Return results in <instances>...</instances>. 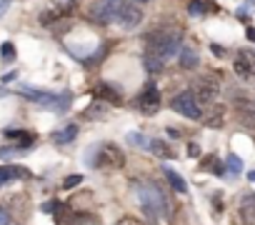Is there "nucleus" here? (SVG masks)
Instances as JSON below:
<instances>
[{"mask_svg":"<svg viewBox=\"0 0 255 225\" xmlns=\"http://www.w3.org/2000/svg\"><path fill=\"white\" fill-rule=\"evenodd\" d=\"M180 38H183V33L178 28H163L148 38V53L155 55L163 63H168L170 58H175L180 53V48H183Z\"/></svg>","mask_w":255,"mask_h":225,"instance_id":"nucleus-1","label":"nucleus"},{"mask_svg":"<svg viewBox=\"0 0 255 225\" xmlns=\"http://www.w3.org/2000/svg\"><path fill=\"white\" fill-rule=\"evenodd\" d=\"M85 163L95 170H120L125 165V155L113 143H100L85 153Z\"/></svg>","mask_w":255,"mask_h":225,"instance_id":"nucleus-2","label":"nucleus"},{"mask_svg":"<svg viewBox=\"0 0 255 225\" xmlns=\"http://www.w3.org/2000/svg\"><path fill=\"white\" fill-rule=\"evenodd\" d=\"M133 185H135L143 213L150 220H158V218H163L168 213V202H165L163 193L158 190V185H150V183H133Z\"/></svg>","mask_w":255,"mask_h":225,"instance_id":"nucleus-3","label":"nucleus"},{"mask_svg":"<svg viewBox=\"0 0 255 225\" xmlns=\"http://www.w3.org/2000/svg\"><path fill=\"white\" fill-rule=\"evenodd\" d=\"M170 108H173L178 115L188 118V120H198V118H203L200 100L193 95V90H183V93H178L173 100H170Z\"/></svg>","mask_w":255,"mask_h":225,"instance_id":"nucleus-4","label":"nucleus"},{"mask_svg":"<svg viewBox=\"0 0 255 225\" xmlns=\"http://www.w3.org/2000/svg\"><path fill=\"white\" fill-rule=\"evenodd\" d=\"M125 5V0H95V3L90 5V18L95 22H103V25H110V22L118 20L120 10Z\"/></svg>","mask_w":255,"mask_h":225,"instance_id":"nucleus-5","label":"nucleus"},{"mask_svg":"<svg viewBox=\"0 0 255 225\" xmlns=\"http://www.w3.org/2000/svg\"><path fill=\"white\" fill-rule=\"evenodd\" d=\"M138 110L143 112V115H155V112L160 110V93H158V85L155 83H148L143 88V93L138 95L135 100Z\"/></svg>","mask_w":255,"mask_h":225,"instance_id":"nucleus-6","label":"nucleus"},{"mask_svg":"<svg viewBox=\"0 0 255 225\" xmlns=\"http://www.w3.org/2000/svg\"><path fill=\"white\" fill-rule=\"evenodd\" d=\"M18 93L23 95V98H28V100H33V103H38V105H42V108H48V110H53V105H55V100H58L55 93H48V90H38V88H33V85H20Z\"/></svg>","mask_w":255,"mask_h":225,"instance_id":"nucleus-7","label":"nucleus"},{"mask_svg":"<svg viewBox=\"0 0 255 225\" xmlns=\"http://www.w3.org/2000/svg\"><path fill=\"white\" fill-rule=\"evenodd\" d=\"M140 20H143V10L135 3H128V0H125V5H123V10H120V15H118L115 22L123 30H133V28L140 25Z\"/></svg>","mask_w":255,"mask_h":225,"instance_id":"nucleus-8","label":"nucleus"},{"mask_svg":"<svg viewBox=\"0 0 255 225\" xmlns=\"http://www.w3.org/2000/svg\"><path fill=\"white\" fill-rule=\"evenodd\" d=\"M193 95H195L200 103L215 100V95H218V83H212L210 78H200L198 83H193Z\"/></svg>","mask_w":255,"mask_h":225,"instance_id":"nucleus-9","label":"nucleus"},{"mask_svg":"<svg viewBox=\"0 0 255 225\" xmlns=\"http://www.w3.org/2000/svg\"><path fill=\"white\" fill-rule=\"evenodd\" d=\"M178 63L183 70H193V68L198 65V50L193 48V45H183L180 53H178Z\"/></svg>","mask_w":255,"mask_h":225,"instance_id":"nucleus-10","label":"nucleus"},{"mask_svg":"<svg viewBox=\"0 0 255 225\" xmlns=\"http://www.w3.org/2000/svg\"><path fill=\"white\" fill-rule=\"evenodd\" d=\"M78 138V125H65V128H60L53 133V143L55 145H68Z\"/></svg>","mask_w":255,"mask_h":225,"instance_id":"nucleus-11","label":"nucleus"},{"mask_svg":"<svg viewBox=\"0 0 255 225\" xmlns=\"http://www.w3.org/2000/svg\"><path fill=\"white\" fill-rule=\"evenodd\" d=\"M163 173H165V178H168L170 188H173L175 193H188V183L183 180V175H180V173H175L173 168H163Z\"/></svg>","mask_w":255,"mask_h":225,"instance_id":"nucleus-12","label":"nucleus"},{"mask_svg":"<svg viewBox=\"0 0 255 225\" xmlns=\"http://www.w3.org/2000/svg\"><path fill=\"white\" fill-rule=\"evenodd\" d=\"M150 153H155L158 158H165V160H173L175 158V150H170L165 140H150V148H148Z\"/></svg>","mask_w":255,"mask_h":225,"instance_id":"nucleus-13","label":"nucleus"},{"mask_svg":"<svg viewBox=\"0 0 255 225\" xmlns=\"http://www.w3.org/2000/svg\"><path fill=\"white\" fill-rule=\"evenodd\" d=\"M98 95H100V98H105L108 103H120V90H115V88H113V85H108V83L98 85Z\"/></svg>","mask_w":255,"mask_h":225,"instance_id":"nucleus-14","label":"nucleus"},{"mask_svg":"<svg viewBox=\"0 0 255 225\" xmlns=\"http://www.w3.org/2000/svg\"><path fill=\"white\" fill-rule=\"evenodd\" d=\"M28 173L25 170H20V168H0V188H3L8 180H13V178H25Z\"/></svg>","mask_w":255,"mask_h":225,"instance_id":"nucleus-15","label":"nucleus"},{"mask_svg":"<svg viewBox=\"0 0 255 225\" xmlns=\"http://www.w3.org/2000/svg\"><path fill=\"white\" fill-rule=\"evenodd\" d=\"M233 68H235V73H238L243 80H250V78H253V73H250V68H248V63H245L243 53H238V55H235V65H233Z\"/></svg>","mask_w":255,"mask_h":225,"instance_id":"nucleus-16","label":"nucleus"},{"mask_svg":"<svg viewBox=\"0 0 255 225\" xmlns=\"http://www.w3.org/2000/svg\"><path fill=\"white\" fill-rule=\"evenodd\" d=\"M225 168H228L230 173L240 175V173H243V158L235 155V153H230V155H228V160H225Z\"/></svg>","mask_w":255,"mask_h":225,"instance_id":"nucleus-17","label":"nucleus"},{"mask_svg":"<svg viewBox=\"0 0 255 225\" xmlns=\"http://www.w3.org/2000/svg\"><path fill=\"white\" fill-rule=\"evenodd\" d=\"M125 140L130 143V145H138V148H150V140H148L143 133H128Z\"/></svg>","mask_w":255,"mask_h":225,"instance_id":"nucleus-18","label":"nucleus"},{"mask_svg":"<svg viewBox=\"0 0 255 225\" xmlns=\"http://www.w3.org/2000/svg\"><path fill=\"white\" fill-rule=\"evenodd\" d=\"M208 10H210V8H208L205 0H193V3L188 5V13L193 15V18H200V15H205Z\"/></svg>","mask_w":255,"mask_h":225,"instance_id":"nucleus-19","label":"nucleus"},{"mask_svg":"<svg viewBox=\"0 0 255 225\" xmlns=\"http://www.w3.org/2000/svg\"><path fill=\"white\" fill-rule=\"evenodd\" d=\"M163 60H158L155 55H150V53H145V70L148 73H158V70H163Z\"/></svg>","mask_w":255,"mask_h":225,"instance_id":"nucleus-20","label":"nucleus"},{"mask_svg":"<svg viewBox=\"0 0 255 225\" xmlns=\"http://www.w3.org/2000/svg\"><path fill=\"white\" fill-rule=\"evenodd\" d=\"M203 168L210 170V173H215V175H223V173H225V168L220 165L218 158H205V160H203Z\"/></svg>","mask_w":255,"mask_h":225,"instance_id":"nucleus-21","label":"nucleus"},{"mask_svg":"<svg viewBox=\"0 0 255 225\" xmlns=\"http://www.w3.org/2000/svg\"><path fill=\"white\" fill-rule=\"evenodd\" d=\"M0 58H3V63H13L15 60V45L13 43H3V48H0Z\"/></svg>","mask_w":255,"mask_h":225,"instance_id":"nucleus-22","label":"nucleus"},{"mask_svg":"<svg viewBox=\"0 0 255 225\" xmlns=\"http://www.w3.org/2000/svg\"><path fill=\"white\" fill-rule=\"evenodd\" d=\"M103 108H105L103 103H93V105H90V110L85 112V118H98V120H100V118H105V110H103Z\"/></svg>","mask_w":255,"mask_h":225,"instance_id":"nucleus-23","label":"nucleus"},{"mask_svg":"<svg viewBox=\"0 0 255 225\" xmlns=\"http://www.w3.org/2000/svg\"><path fill=\"white\" fill-rule=\"evenodd\" d=\"M83 183V175H68L65 180H63V188H68V190H73L75 185H80Z\"/></svg>","mask_w":255,"mask_h":225,"instance_id":"nucleus-24","label":"nucleus"},{"mask_svg":"<svg viewBox=\"0 0 255 225\" xmlns=\"http://www.w3.org/2000/svg\"><path fill=\"white\" fill-rule=\"evenodd\" d=\"M240 53H243V58H245L248 68H250V73L255 75V50H240Z\"/></svg>","mask_w":255,"mask_h":225,"instance_id":"nucleus-25","label":"nucleus"},{"mask_svg":"<svg viewBox=\"0 0 255 225\" xmlns=\"http://www.w3.org/2000/svg\"><path fill=\"white\" fill-rule=\"evenodd\" d=\"M253 10H255V0H245V3L240 5V10H238V15H240V18H245V15H248V13H253Z\"/></svg>","mask_w":255,"mask_h":225,"instance_id":"nucleus-26","label":"nucleus"},{"mask_svg":"<svg viewBox=\"0 0 255 225\" xmlns=\"http://www.w3.org/2000/svg\"><path fill=\"white\" fill-rule=\"evenodd\" d=\"M245 215L255 223V200H245Z\"/></svg>","mask_w":255,"mask_h":225,"instance_id":"nucleus-27","label":"nucleus"},{"mask_svg":"<svg viewBox=\"0 0 255 225\" xmlns=\"http://www.w3.org/2000/svg\"><path fill=\"white\" fill-rule=\"evenodd\" d=\"M0 225H10V213L5 208H0Z\"/></svg>","mask_w":255,"mask_h":225,"instance_id":"nucleus-28","label":"nucleus"},{"mask_svg":"<svg viewBox=\"0 0 255 225\" xmlns=\"http://www.w3.org/2000/svg\"><path fill=\"white\" fill-rule=\"evenodd\" d=\"M188 155H190V158H198V155H200V145L190 143V145H188Z\"/></svg>","mask_w":255,"mask_h":225,"instance_id":"nucleus-29","label":"nucleus"},{"mask_svg":"<svg viewBox=\"0 0 255 225\" xmlns=\"http://www.w3.org/2000/svg\"><path fill=\"white\" fill-rule=\"evenodd\" d=\"M115 225H140V220H135V218H120Z\"/></svg>","mask_w":255,"mask_h":225,"instance_id":"nucleus-30","label":"nucleus"},{"mask_svg":"<svg viewBox=\"0 0 255 225\" xmlns=\"http://www.w3.org/2000/svg\"><path fill=\"white\" fill-rule=\"evenodd\" d=\"M210 50H212V55H218V58H223V55H225V50H223V45H215V43H212V45H210Z\"/></svg>","mask_w":255,"mask_h":225,"instance_id":"nucleus-31","label":"nucleus"},{"mask_svg":"<svg viewBox=\"0 0 255 225\" xmlns=\"http://www.w3.org/2000/svg\"><path fill=\"white\" fill-rule=\"evenodd\" d=\"M8 3H10V0H0V15L8 10Z\"/></svg>","mask_w":255,"mask_h":225,"instance_id":"nucleus-32","label":"nucleus"},{"mask_svg":"<svg viewBox=\"0 0 255 225\" xmlns=\"http://www.w3.org/2000/svg\"><path fill=\"white\" fill-rule=\"evenodd\" d=\"M245 35H248V40H253V43H255V28H248V30H245Z\"/></svg>","mask_w":255,"mask_h":225,"instance_id":"nucleus-33","label":"nucleus"},{"mask_svg":"<svg viewBox=\"0 0 255 225\" xmlns=\"http://www.w3.org/2000/svg\"><path fill=\"white\" fill-rule=\"evenodd\" d=\"M168 135H170V138H178V135H180V133H178L175 128H168Z\"/></svg>","mask_w":255,"mask_h":225,"instance_id":"nucleus-34","label":"nucleus"},{"mask_svg":"<svg viewBox=\"0 0 255 225\" xmlns=\"http://www.w3.org/2000/svg\"><path fill=\"white\" fill-rule=\"evenodd\" d=\"M248 178H250V183H255V170H250V173H248Z\"/></svg>","mask_w":255,"mask_h":225,"instance_id":"nucleus-35","label":"nucleus"},{"mask_svg":"<svg viewBox=\"0 0 255 225\" xmlns=\"http://www.w3.org/2000/svg\"><path fill=\"white\" fill-rule=\"evenodd\" d=\"M135 3H150V0H135Z\"/></svg>","mask_w":255,"mask_h":225,"instance_id":"nucleus-36","label":"nucleus"}]
</instances>
